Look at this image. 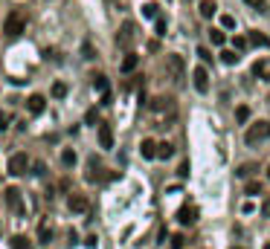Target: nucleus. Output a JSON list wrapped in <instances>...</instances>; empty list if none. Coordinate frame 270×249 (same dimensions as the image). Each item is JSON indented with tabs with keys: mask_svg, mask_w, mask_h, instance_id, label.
Masks as SVG:
<instances>
[{
	"mask_svg": "<svg viewBox=\"0 0 270 249\" xmlns=\"http://www.w3.org/2000/svg\"><path fill=\"white\" fill-rule=\"evenodd\" d=\"M192 87H195L198 93H206V90H209V73H206V67H195V73H192Z\"/></svg>",
	"mask_w": 270,
	"mask_h": 249,
	"instance_id": "nucleus-7",
	"label": "nucleus"
},
{
	"mask_svg": "<svg viewBox=\"0 0 270 249\" xmlns=\"http://www.w3.org/2000/svg\"><path fill=\"white\" fill-rule=\"evenodd\" d=\"M262 191V183H250L247 185V194H259Z\"/></svg>",
	"mask_w": 270,
	"mask_h": 249,
	"instance_id": "nucleus-37",
	"label": "nucleus"
},
{
	"mask_svg": "<svg viewBox=\"0 0 270 249\" xmlns=\"http://www.w3.org/2000/svg\"><path fill=\"white\" fill-rule=\"evenodd\" d=\"M134 38H136V26L131 23V20H125V23L119 26V32H117V47L119 50H128V47L134 44Z\"/></svg>",
	"mask_w": 270,
	"mask_h": 249,
	"instance_id": "nucleus-4",
	"label": "nucleus"
},
{
	"mask_svg": "<svg viewBox=\"0 0 270 249\" xmlns=\"http://www.w3.org/2000/svg\"><path fill=\"white\" fill-rule=\"evenodd\" d=\"M250 9H256V12H268V0H244Z\"/></svg>",
	"mask_w": 270,
	"mask_h": 249,
	"instance_id": "nucleus-28",
	"label": "nucleus"
},
{
	"mask_svg": "<svg viewBox=\"0 0 270 249\" xmlns=\"http://www.w3.org/2000/svg\"><path fill=\"white\" fill-rule=\"evenodd\" d=\"M99 145L102 148H114V128H111L108 122L99 125Z\"/></svg>",
	"mask_w": 270,
	"mask_h": 249,
	"instance_id": "nucleus-11",
	"label": "nucleus"
},
{
	"mask_svg": "<svg viewBox=\"0 0 270 249\" xmlns=\"http://www.w3.org/2000/svg\"><path fill=\"white\" fill-rule=\"evenodd\" d=\"M64 96H67V84L55 82V84H52V99H64Z\"/></svg>",
	"mask_w": 270,
	"mask_h": 249,
	"instance_id": "nucleus-24",
	"label": "nucleus"
},
{
	"mask_svg": "<svg viewBox=\"0 0 270 249\" xmlns=\"http://www.w3.org/2000/svg\"><path fill=\"white\" fill-rule=\"evenodd\" d=\"M0 174H3V171H0Z\"/></svg>",
	"mask_w": 270,
	"mask_h": 249,
	"instance_id": "nucleus-46",
	"label": "nucleus"
},
{
	"mask_svg": "<svg viewBox=\"0 0 270 249\" xmlns=\"http://www.w3.org/2000/svg\"><path fill=\"white\" fill-rule=\"evenodd\" d=\"M209 41H212L215 47H224V41H227V35L221 32V29H209Z\"/></svg>",
	"mask_w": 270,
	"mask_h": 249,
	"instance_id": "nucleus-25",
	"label": "nucleus"
},
{
	"mask_svg": "<svg viewBox=\"0 0 270 249\" xmlns=\"http://www.w3.org/2000/svg\"><path fill=\"white\" fill-rule=\"evenodd\" d=\"M32 171L38 174V177H44V174H47V166H44V163H35V166H32Z\"/></svg>",
	"mask_w": 270,
	"mask_h": 249,
	"instance_id": "nucleus-36",
	"label": "nucleus"
},
{
	"mask_svg": "<svg viewBox=\"0 0 270 249\" xmlns=\"http://www.w3.org/2000/svg\"><path fill=\"white\" fill-rule=\"evenodd\" d=\"M253 76L256 79L270 82V58H259V61H253Z\"/></svg>",
	"mask_w": 270,
	"mask_h": 249,
	"instance_id": "nucleus-12",
	"label": "nucleus"
},
{
	"mask_svg": "<svg viewBox=\"0 0 270 249\" xmlns=\"http://www.w3.org/2000/svg\"><path fill=\"white\" fill-rule=\"evenodd\" d=\"M29 157L26 154H12L9 157V174L12 177H23V174H29Z\"/></svg>",
	"mask_w": 270,
	"mask_h": 249,
	"instance_id": "nucleus-5",
	"label": "nucleus"
},
{
	"mask_svg": "<svg viewBox=\"0 0 270 249\" xmlns=\"http://www.w3.org/2000/svg\"><path fill=\"white\" fill-rule=\"evenodd\" d=\"M76 160H79L76 151H70V148L61 151V163H64V168H73V166H76Z\"/></svg>",
	"mask_w": 270,
	"mask_h": 249,
	"instance_id": "nucleus-23",
	"label": "nucleus"
},
{
	"mask_svg": "<svg viewBox=\"0 0 270 249\" xmlns=\"http://www.w3.org/2000/svg\"><path fill=\"white\" fill-rule=\"evenodd\" d=\"M215 9H218V6H215V0H203L201 6H198L201 17H206V20H209V17H215Z\"/></svg>",
	"mask_w": 270,
	"mask_h": 249,
	"instance_id": "nucleus-18",
	"label": "nucleus"
},
{
	"mask_svg": "<svg viewBox=\"0 0 270 249\" xmlns=\"http://www.w3.org/2000/svg\"><path fill=\"white\" fill-rule=\"evenodd\" d=\"M236 119L241 122V125H244V122L250 119V107H247V104H241V107H236Z\"/></svg>",
	"mask_w": 270,
	"mask_h": 249,
	"instance_id": "nucleus-26",
	"label": "nucleus"
},
{
	"mask_svg": "<svg viewBox=\"0 0 270 249\" xmlns=\"http://www.w3.org/2000/svg\"><path fill=\"white\" fill-rule=\"evenodd\" d=\"M174 157V145L171 142H157V160H171Z\"/></svg>",
	"mask_w": 270,
	"mask_h": 249,
	"instance_id": "nucleus-16",
	"label": "nucleus"
},
{
	"mask_svg": "<svg viewBox=\"0 0 270 249\" xmlns=\"http://www.w3.org/2000/svg\"><path fill=\"white\" fill-rule=\"evenodd\" d=\"M253 212H256V206L250 200H244V203H241V215H253Z\"/></svg>",
	"mask_w": 270,
	"mask_h": 249,
	"instance_id": "nucleus-33",
	"label": "nucleus"
},
{
	"mask_svg": "<svg viewBox=\"0 0 270 249\" xmlns=\"http://www.w3.org/2000/svg\"><path fill=\"white\" fill-rule=\"evenodd\" d=\"M139 151H142V157H145V160H154V157H157V142H154V139H142Z\"/></svg>",
	"mask_w": 270,
	"mask_h": 249,
	"instance_id": "nucleus-17",
	"label": "nucleus"
},
{
	"mask_svg": "<svg viewBox=\"0 0 270 249\" xmlns=\"http://www.w3.org/2000/svg\"><path fill=\"white\" fill-rule=\"evenodd\" d=\"M26 107H29V113H35V116H41V113L47 110V99H44L41 93H32V96L26 99Z\"/></svg>",
	"mask_w": 270,
	"mask_h": 249,
	"instance_id": "nucleus-9",
	"label": "nucleus"
},
{
	"mask_svg": "<svg viewBox=\"0 0 270 249\" xmlns=\"http://www.w3.org/2000/svg\"><path fill=\"white\" fill-rule=\"evenodd\" d=\"M221 61L230 67H236L238 61H241V55H238V50H221Z\"/></svg>",
	"mask_w": 270,
	"mask_h": 249,
	"instance_id": "nucleus-20",
	"label": "nucleus"
},
{
	"mask_svg": "<svg viewBox=\"0 0 270 249\" xmlns=\"http://www.w3.org/2000/svg\"><path fill=\"white\" fill-rule=\"evenodd\" d=\"M136 64H139V58H136L134 52H128V55L122 58V64H119V70H122L125 76H131V73H134V70H136Z\"/></svg>",
	"mask_w": 270,
	"mask_h": 249,
	"instance_id": "nucleus-14",
	"label": "nucleus"
},
{
	"mask_svg": "<svg viewBox=\"0 0 270 249\" xmlns=\"http://www.w3.org/2000/svg\"><path fill=\"white\" fill-rule=\"evenodd\" d=\"M262 215H265V217H270V197L265 200V203H262Z\"/></svg>",
	"mask_w": 270,
	"mask_h": 249,
	"instance_id": "nucleus-41",
	"label": "nucleus"
},
{
	"mask_svg": "<svg viewBox=\"0 0 270 249\" xmlns=\"http://www.w3.org/2000/svg\"><path fill=\"white\" fill-rule=\"evenodd\" d=\"M268 177H270V168H268Z\"/></svg>",
	"mask_w": 270,
	"mask_h": 249,
	"instance_id": "nucleus-45",
	"label": "nucleus"
},
{
	"mask_svg": "<svg viewBox=\"0 0 270 249\" xmlns=\"http://www.w3.org/2000/svg\"><path fill=\"white\" fill-rule=\"evenodd\" d=\"M244 139H247V145H259V142L270 139V122H268V119L253 122V125L247 128V133H244Z\"/></svg>",
	"mask_w": 270,
	"mask_h": 249,
	"instance_id": "nucleus-2",
	"label": "nucleus"
},
{
	"mask_svg": "<svg viewBox=\"0 0 270 249\" xmlns=\"http://www.w3.org/2000/svg\"><path fill=\"white\" fill-rule=\"evenodd\" d=\"M85 122H87V125H102V122H99V110H96V107H90V110L85 113Z\"/></svg>",
	"mask_w": 270,
	"mask_h": 249,
	"instance_id": "nucleus-27",
	"label": "nucleus"
},
{
	"mask_svg": "<svg viewBox=\"0 0 270 249\" xmlns=\"http://www.w3.org/2000/svg\"><path fill=\"white\" fill-rule=\"evenodd\" d=\"M262 249H270V244H265V247H262Z\"/></svg>",
	"mask_w": 270,
	"mask_h": 249,
	"instance_id": "nucleus-43",
	"label": "nucleus"
},
{
	"mask_svg": "<svg viewBox=\"0 0 270 249\" xmlns=\"http://www.w3.org/2000/svg\"><path fill=\"white\" fill-rule=\"evenodd\" d=\"M183 241H186V238H180V235H174V238H171V247H174V249H180V247H183Z\"/></svg>",
	"mask_w": 270,
	"mask_h": 249,
	"instance_id": "nucleus-40",
	"label": "nucleus"
},
{
	"mask_svg": "<svg viewBox=\"0 0 270 249\" xmlns=\"http://www.w3.org/2000/svg\"><path fill=\"white\" fill-rule=\"evenodd\" d=\"M6 128H9V113L0 110V131H6Z\"/></svg>",
	"mask_w": 270,
	"mask_h": 249,
	"instance_id": "nucleus-35",
	"label": "nucleus"
},
{
	"mask_svg": "<svg viewBox=\"0 0 270 249\" xmlns=\"http://www.w3.org/2000/svg\"><path fill=\"white\" fill-rule=\"evenodd\" d=\"M151 113L154 116H160L163 119V128H169V122L174 116H177V104H174V99L171 96H157V99H151Z\"/></svg>",
	"mask_w": 270,
	"mask_h": 249,
	"instance_id": "nucleus-1",
	"label": "nucleus"
},
{
	"mask_svg": "<svg viewBox=\"0 0 270 249\" xmlns=\"http://www.w3.org/2000/svg\"><path fill=\"white\" fill-rule=\"evenodd\" d=\"M82 55H85V58H96V50H93V44H82Z\"/></svg>",
	"mask_w": 270,
	"mask_h": 249,
	"instance_id": "nucleus-32",
	"label": "nucleus"
},
{
	"mask_svg": "<svg viewBox=\"0 0 270 249\" xmlns=\"http://www.w3.org/2000/svg\"><path fill=\"white\" fill-rule=\"evenodd\" d=\"M12 249H32V241L26 235H15L12 238Z\"/></svg>",
	"mask_w": 270,
	"mask_h": 249,
	"instance_id": "nucleus-22",
	"label": "nucleus"
},
{
	"mask_svg": "<svg viewBox=\"0 0 270 249\" xmlns=\"http://www.w3.org/2000/svg\"><path fill=\"white\" fill-rule=\"evenodd\" d=\"M195 220H198V209H195L192 203H186L183 209L177 212V223H183V226H192Z\"/></svg>",
	"mask_w": 270,
	"mask_h": 249,
	"instance_id": "nucleus-10",
	"label": "nucleus"
},
{
	"mask_svg": "<svg viewBox=\"0 0 270 249\" xmlns=\"http://www.w3.org/2000/svg\"><path fill=\"white\" fill-rule=\"evenodd\" d=\"M6 203H9V209H12L17 217L26 212V209H23V191L15 188V185H12V188H6Z\"/></svg>",
	"mask_w": 270,
	"mask_h": 249,
	"instance_id": "nucleus-6",
	"label": "nucleus"
},
{
	"mask_svg": "<svg viewBox=\"0 0 270 249\" xmlns=\"http://www.w3.org/2000/svg\"><path fill=\"white\" fill-rule=\"evenodd\" d=\"M247 47V38H236V50H244Z\"/></svg>",
	"mask_w": 270,
	"mask_h": 249,
	"instance_id": "nucleus-42",
	"label": "nucleus"
},
{
	"mask_svg": "<svg viewBox=\"0 0 270 249\" xmlns=\"http://www.w3.org/2000/svg\"><path fill=\"white\" fill-rule=\"evenodd\" d=\"M157 35H166V20L163 17H157Z\"/></svg>",
	"mask_w": 270,
	"mask_h": 249,
	"instance_id": "nucleus-39",
	"label": "nucleus"
},
{
	"mask_svg": "<svg viewBox=\"0 0 270 249\" xmlns=\"http://www.w3.org/2000/svg\"><path fill=\"white\" fill-rule=\"evenodd\" d=\"M253 171H256V166H238V171H236V174H238V177H250Z\"/></svg>",
	"mask_w": 270,
	"mask_h": 249,
	"instance_id": "nucleus-31",
	"label": "nucleus"
},
{
	"mask_svg": "<svg viewBox=\"0 0 270 249\" xmlns=\"http://www.w3.org/2000/svg\"><path fill=\"white\" fill-rule=\"evenodd\" d=\"M177 174H180V177L186 180V177H189V163H180V168H177Z\"/></svg>",
	"mask_w": 270,
	"mask_h": 249,
	"instance_id": "nucleus-38",
	"label": "nucleus"
},
{
	"mask_svg": "<svg viewBox=\"0 0 270 249\" xmlns=\"http://www.w3.org/2000/svg\"><path fill=\"white\" fill-rule=\"evenodd\" d=\"M38 241H41V244H50V241H52V223H50V220L41 223V229H38Z\"/></svg>",
	"mask_w": 270,
	"mask_h": 249,
	"instance_id": "nucleus-19",
	"label": "nucleus"
},
{
	"mask_svg": "<svg viewBox=\"0 0 270 249\" xmlns=\"http://www.w3.org/2000/svg\"><path fill=\"white\" fill-rule=\"evenodd\" d=\"M198 58H201V61H212V55H209L206 47H198Z\"/></svg>",
	"mask_w": 270,
	"mask_h": 249,
	"instance_id": "nucleus-34",
	"label": "nucleus"
},
{
	"mask_svg": "<svg viewBox=\"0 0 270 249\" xmlns=\"http://www.w3.org/2000/svg\"><path fill=\"white\" fill-rule=\"evenodd\" d=\"M23 26H26L23 12H9V15H6V23H3V32H6V38H17V35L23 32Z\"/></svg>",
	"mask_w": 270,
	"mask_h": 249,
	"instance_id": "nucleus-3",
	"label": "nucleus"
},
{
	"mask_svg": "<svg viewBox=\"0 0 270 249\" xmlns=\"http://www.w3.org/2000/svg\"><path fill=\"white\" fill-rule=\"evenodd\" d=\"M247 44H250V47H259V50H265V47H270V38L265 32H250V35H247Z\"/></svg>",
	"mask_w": 270,
	"mask_h": 249,
	"instance_id": "nucleus-13",
	"label": "nucleus"
},
{
	"mask_svg": "<svg viewBox=\"0 0 270 249\" xmlns=\"http://www.w3.org/2000/svg\"><path fill=\"white\" fill-rule=\"evenodd\" d=\"M93 79H96V90H102V93H108V90H111V84H108V79H105V76H99V73H96V76H93Z\"/></svg>",
	"mask_w": 270,
	"mask_h": 249,
	"instance_id": "nucleus-29",
	"label": "nucleus"
},
{
	"mask_svg": "<svg viewBox=\"0 0 270 249\" xmlns=\"http://www.w3.org/2000/svg\"><path fill=\"white\" fill-rule=\"evenodd\" d=\"M169 73L180 82V76H183V58H180V55H171L169 58Z\"/></svg>",
	"mask_w": 270,
	"mask_h": 249,
	"instance_id": "nucleus-15",
	"label": "nucleus"
},
{
	"mask_svg": "<svg viewBox=\"0 0 270 249\" xmlns=\"http://www.w3.org/2000/svg\"><path fill=\"white\" fill-rule=\"evenodd\" d=\"M221 26H224V29H233V26H236V17H233V15H221Z\"/></svg>",
	"mask_w": 270,
	"mask_h": 249,
	"instance_id": "nucleus-30",
	"label": "nucleus"
},
{
	"mask_svg": "<svg viewBox=\"0 0 270 249\" xmlns=\"http://www.w3.org/2000/svg\"><path fill=\"white\" fill-rule=\"evenodd\" d=\"M230 249H244V247H230Z\"/></svg>",
	"mask_w": 270,
	"mask_h": 249,
	"instance_id": "nucleus-44",
	"label": "nucleus"
},
{
	"mask_svg": "<svg viewBox=\"0 0 270 249\" xmlns=\"http://www.w3.org/2000/svg\"><path fill=\"white\" fill-rule=\"evenodd\" d=\"M142 17L157 20V17H160V6H157V3H145V6H142Z\"/></svg>",
	"mask_w": 270,
	"mask_h": 249,
	"instance_id": "nucleus-21",
	"label": "nucleus"
},
{
	"mask_svg": "<svg viewBox=\"0 0 270 249\" xmlns=\"http://www.w3.org/2000/svg\"><path fill=\"white\" fill-rule=\"evenodd\" d=\"M67 209L73 212V215H85V212H87L85 194H67Z\"/></svg>",
	"mask_w": 270,
	"mask_h": 249,
	"instance_id": "nucleus-8",
	"label": "nucleus"
}]
</instances>
